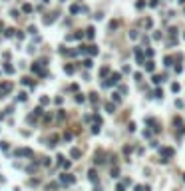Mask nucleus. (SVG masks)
Listing matches in <instances>:
<instances>
[{"label":"nucleus","instance_id":"24","mask_svg":"<svg viewBox=\"0 0 185 191\" xmlns=\"http://www.w3.org/2000/svg\"><path fill=\"white\" fill-rule=\"evenodd\" d=\"M76 102H78V104H82V102H84V96H82V94H78V96H76Z\"/></svg>","mask_w":185,"mask_h":191},{"label":"nucleus","instance_id":"25","mask_svg":"<svg viewBox=\"0 0 185 191\" xmlns=\"http://www.w3.org/2000/svg\"><path fill=\"white\" fill-rule=\"evenodd\" d=\"M22 84H24V86H32V82H30V78H24Z\"/></svg>","mask_w":185,"mask_h":191},{"label":"nucleus","instance_id":"19","mask_svg":"<svg viewBox=\"0 0 185 191\" xmlns=\"http://www.w3.org/2000/svg\"><path fill=\"white\" fill-rule=\"evenodd\" d=\"M100 74H102V76H105V74H110V68H105V66H104V68L100 70Z\"/></svg>","mask_w":185,"mask_h":191},{"label":"nucleus","instance_id":"31","mask_svg":"<svg viewBox=\"0 0 185 191\" xmlns=\"http://www.w3.org/2000/svg\"><path fill=\"white\" fill-rule=\"evenodd\" d=\"M44 2H48V0H44Z\"/></svg>","mask_w":185,"mask_h":191},{"label":"nucleus","instance_id":"20","mask_svg":"<svg viewBox=\"0 0 185 191\" xmlns=\"http://www.w3.org/2000/svg\"><path fill=\"white\" fill-rule=\"evenodd\" d=\"M22 10H24V12H32V6H30V4H24Z\"/></svg>","mask_w":185,"mask_h":191},{"label":"nucleus","instance_id":"9","mask_svg":"<svg viewBox=\"0 0 185 191\" xmlns=\"http://www.w3.org/2000/svg\"><path fill=\"white\" fill-rule=\"evenodd\" d=\"M64 70H66V74H74V72H76V68L72 66V64H66V68H64Z\"/></svg>","mask_w":185,"mask_h":191},{"label":"nucleus","instance_id":"5","mask_svg":"<svg viewBox=\"0 0 185 191\" xmlns=\"http://www.w3.org/2000/svg\"><path fill=\"white\" fill-rule=\"evenodd\" d=\"M16 155H32V151H30V149H26V147H22V149H18V151H16Z\"/></svg>","mask_w":185,"mask_h":191},{"label":"nucleus","instance_id":"28","mask_svg":"<svg viewBox=\"0 0 185 191\" xmlns=\"http://www.w3.org/2000/svg\"><path fill=\"white\" fill-rule=\"evenodd\" d=\"M28 34H36V28H34V26H28Z\"/></svg>","mask_w":185,"mask_h":191},{"label":"nucleus","instance_id":"2","mask_svg":"<svg viewBox=\"0 0 185 191\" xmlns=\"http://www.w3.org/2000/svg\"><path fill=\"white\" fill-rule=\"evenodd\" d=\"M82 52H86V54H92V56H96L100 50H98V46H86V48H82Z\"/></svg>","mask_w":185,"mask_h":191},{"label":"nucleus","instance_id":"12","mask_svg":"<svg viewBox=\"0 0 185 191\" xmlns=\"http://www.w3.org/2000/svg\"><path fill=\"white\" fill-rule=\"evenodd\" d=\"M171 64H173V58H171V56H165V66H167V68H169Z\"/></svg>","mask_w":185,"mask_h":191},{"label":"nucleus","instance_id":"29","mask_svg":"<svg viewBox=\"0 0 185 191\" xmlns=\"http://www.w3.org/2000/svg\"><path fill=\"white\" fill-rule=\"evenodd\" d=\"M105 110H108V112H113V104H105Z\"/></svg>","mask_w":185,"mask_h":191},{"label":"nucleus","instance_id":"22","mask_svg":"<svg viewBox=\"0 0 185 191\" xmlns=\"http://www.w3.org/2000/svg\"><path fill=\"white\" fill-rule=\"evenodd\" d=\"M48 102H50V99H48V98H40V106H46Z\"/></svg>","mask_w":185,"mask_h":191},{"label":"nucleus","instance_id":"27","mask_svg":"<svg viewBox=\"0 0 185 191\" xmlns=\"http://www.w3.org/2000/svg\"><path fill=\"white\" fill-rule=\"evenodd\" d=\"M78 10H80V8H78V6H70V12H72V14H76Z\"/></svg>","mask_w":185,"mask_h":191},{"label":"nucleus","instance_id":"13","mask_svg":"<svg viewBox=\"0 0 185 191\" xmlns=\"http://www.w3.org/2000/svg\"><path fill=\"white\" fill-rule=\"evenodd\" d=\"M153 68H155V66H153V62H147V64H145V70H147V72H151Z\"/></svg>","mask_w":185,"mask_h":191},{"label":"nucleus","instance_id":"16","mask_svg":"<svg viewBox=\"0 0 185 191\" xmlns=\"http://www.w3.org/2000/svg\"><path fill=\"white\" fill-rule=\"evenodd\" d=\"M161 80H163V78H159V76H153V78H151V82H153V84H159Z\"/></svg>","mask_w":185,"mask_h":191},{"label":"nucleus","instance_id":"30","mask_svg":"<svg viewBox=\"0 0 185 191\" xmlns=\"http://www.w3.org/2000/svg\"><path fill=\"white\" fill-rule=\"evenodd\" d=\"M177 2H179V4H185V0H177Z\"/></svg>","mask_w":185,"mask_h":191},{"label":"nucleus","instance_id":"1","mask_svg":"<svg viewBox=\"0 0 185 191\" xmlns=\"http://www.w3.org/2000/svg\"><path fill=\"white\" fill-rule=\"evenodd\" d=\"M8 92H12V84L10 82H2L0 84V98H4V94H8Z\"/></svg>","mask_w":185,"mask_h":191},{"label":"nucleus","instance_id":"4","mask_svg":"<svg viewBox=\"0 0 185 191\" xmlns=\"http://www.w3.org/2000/svg\"><path fill=\"white\" fill-rule=\"evenodd\" d=\"M161 155H163V157H171V155H173V149H171V147H163Z\"/></svg>","mask_w":185,"mask_h":191},{"label":"nucleus","instance_id":"14","mask_svg":"<svg viewBox=\"0 0 185 191\" xmlns=\"http://www.w3.org/2000/svg\"><path fill=\"white\" fill-rule=\"evenodd\" d=\"M80 155H82L80 149H72V157H80Z\"/></svg>","mask_w":185,"mask_h":191},{"label":"nucleus","instance_id":"3","mask_svg":"<svg viewBox=\"0 0 185 191\" xmlns=\"http://www.w3.org/2000/svg\"><path fill=\"white\" fill-rule=\"evenodd\" d=\"M62 181H64L66 185H70V183H74V177L68 175V173H64V175H62Z\"/></svg>","mask_w":185,"mask_h":191},{"label":"nucleus","instance_id":"8","mask_svg":"<svg viewBox=\"0 0 185 191\" xmlns=\"http://www.w3.org/2000/svg\"><path fill=\"white\" fill-rule=\"evenodd\" d=\"M88 179H90V181H94V183L98 181V177H96V171H94V169H92V171L88 173Z\"/></svg>","mask_w":185,"mask_h":191},{"label":"nucleus","instance_id":"10","mask_svg":"<svg viewBox=\"0 0 185 191\" xmlns=\"http://www.w3.org/2000/svg\"><path fill=\"white\" fill-rule=\"evenodd\" d=\"M54 18H56V14H50L48 18H44V24H52V22H54Z\"/></svg>","mask_w":185,"mask_h":191},{"label":"nucleus","instance_id":"21","mask_svg":"<svg viewBox=\"0 0 185 191\" xmlns=\"http://www.w3.org/2000/svg\"><path fill=\"white\" fill-rule=\"evenodd\" d=\"M28 98V96H26V92H22V94H18V99H20V102H24V99Z\"/></svg>","mask_w":185,"mask_h":191},{"label":"nucleus","instance_id":"26","mask_svg":"<svg viewBox=\"0 0 185 191\" xmlns=\"http://www.w3.org/2000/svg\"><path fill=\"white\" fill-rule=\"evenodd\" d=\"M129 38H131V40H135V38H137V32H135V30H133V32H129Z\"/></svg>","mask_w":185,"mask_h":191},{"label":"nucleus","instance_id":"15","mask_svg":"<svg viewBox=\"0 0 185 191\" xmlns=\"http://www.w3.org/2000/svg\"><path fill=\"white\" fill-rule=\"evenodd\" d=\"M92 66H94V62H92V60H86V62H84V68H92Z\"/></svg>","mask_w":185,"mask_h":191},{"label":"nucleus","instance_id":"11","mask_svg":"<svg viewBox=\"0 0 185 191\" xmlns=\"http://www.w3.org/2000/svg\"><path fill=\"white\" fill-rule=\"evenodd\" d=\"M14 32H18V30H14V28H8V30H6V38H12V36H14Z\"/></svg>","mask_w":185,"mask_h":191},{"label":"nucleus","instance_id":"6","mask_svg":"<svg viewBox=\"0 0 185 191\" xmlns=\"http://www.w3.org/2000/svg\"><path fill=\"white\" fill-rule=\"evenodd\" d=\"M86 36H88V38L92 40V38H94V36H96V30H94V28H92V26H90L88 30H86Z\"/></svg>","mask_w":185,"mask_h":191},{"label":"nucleus","instance_id":"7","mask_svg":"<svg viewBox=\"0 0 185 191\" xmlns=\"http://www.w3.org/2000/svg\"><path fill=\"white\" fill-rule=\"evenodd\" d=\"M135 60L139 62V64L143 62V54H141V50H137V48H135Z\"/></svg>","mask_w":185,"mask_h":191},{"label":"nucleus","instance_id":"23","mask_svg":"<svg viewBox=\"0 0 185 191\" xmlns=\"http://www.w3.org/2000/svg\"><path fill=\"white\" fill-rule=\"evenodd\" d=\"M4 70H6V72H10V74H12V72H14V68H12V66H10V64H6V66H4Z\"/></svg>","mask_w":185,"mask_h":191},{"label":"nucleus","instance_id":"17","mask_svg":"<svg viewBox=\"0 0 185 191\" xmlns=\"http://www.w3.org/2000/svg\"><path fill=\"white\" fill-rule=\"evenodd\" d=\"M147 4H149V6H151V8H157V4H159V2H157V0H149Z\"/></svg>","mask_w":185,"mask_h":191},{"label":"nucleus","instance_id":"18","mask_svg":"<svg viewBox=\"0 0 185 191\" xmlns=\"http://www.w3.org/2000/svg\"><path fill=\"white\" fill-rule=\"evenodd\" d=\"M143 6H145V2H141V0H139V2H135V8H137V10H141Z\"/></svg>","mask_w":185,"mask_h":191}]
</instances>
